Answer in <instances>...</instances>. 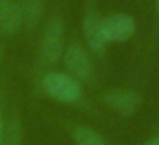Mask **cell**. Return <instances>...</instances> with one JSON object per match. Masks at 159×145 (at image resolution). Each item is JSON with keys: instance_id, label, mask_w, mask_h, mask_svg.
<instances>
[{"instance_id": "3957f363", "label": "cell", "mask_w": 159, "mask_h": 145, "mask_svg": "<svg viewBox=\"0 0 159 145\" xmlns=\"http://www.w3.org/2000/svg\"><path fill=\"white\" fill-rule=\"evenodd\" d=\"M63 55V22L58 17L46 24L41 45V60L45 65L52 67L58 63Z\"/></svg>"}, {"instance_id": "ba28073f", "label": "cell", "mask_w": 159, "mask_h": 145, "mask_svg": "<svg viewBox=\"0 0 159 145\" xmlns=\"http://www.w3.org/2000/svg\"><path fill=\"white\" fill-rule=\"evenodd\" d=\"M22 24H24V21H22L21 5H19V2L12 0L7 12L4 14V17L0 19V31L4 34H16L22 28Z\"/></svg>"}, {"instance_id": "52a82bcc", "label": "cell", "mask_w": 159, "mask_h": 145, "mask_svg": "<svg viewBox=\"0 0 159 145\" xmlns=\"http://www.w3.org/2000/svg\"><path fill=\"white\" fill-rule=\"evenodd\" d=\"M21 12H22V21L28 29H36L41 21V14L45 9V0H21Z\"/></svg>"}, {"instance_id": "30bf717a", "label": "cell", "mask_w": 159, "mask_h": 145, "mask_svg": "<svg viewBox=\"0 0 159 145\" xmlns=\"http://www.w3.org/2000/svg\"><path fill=\"white\" fill-rule=\"evenodd\" d=\"M4 145H22V126L17 114H12L11 120L5 123Z\"/></svg>"}, {"instance_id": "9c48e42d", "label": "cell", "mask_w": 159, "mask_h": 145, "mask_svg": "<svg viewBox=\"0 0 159 145\" xmlns=\"http://www.w3.org/2000/svg\"><path fill=\"white\" fill-rule=\"evenodd\" d=\"M72 138L75 145H106V140L99 131L82 125L72 128Z\"/></svg>"}, {"instance_id": "6da1fadb", "label": "cell", "mask_w": 159, "mask_h": 145, "mask_svg": "<svg viewBox=\"0 0 159 145\" xmlns=\"http://www.w3.org/2000/svg\"><path fill=\"white\" fill-rule=\"evenodd\" d=\"M43 90L50 97L65 104H72L82 97V89L72 75L63 72H48L41 80Z\"/></svg>"}, {"instance_id": "277c9868", "label": "cell", "mask_w": 159, "mask_h": 145, "mask_svg": "<svg viewBox=\"0 0 159 145\" xmlns=\"http://www.w3.org/2000/svg\"><path fill=\"white\" fill-rule=\"evenodd\" d=\"M63 63L69 68V72L79 80H89L93 75V65H91L89 55L77 43L69 46V50L63 55Z\"/></svg>"}, {"instance_id": "5b68a950", "label": "cell", "mask_w": 159, "mask_h": 145, "mask_svg": "<svg viewBox=\"0 0 159 145\" xmlns=\"http://www.w3.org/2000/svg\"><path fill=\"white\" fill-rule=\"evenodd\" d=\"M103 101L110 108H113L116 113L123 114V116H130L139 104V97L134 90L128 89H111L104 92Z\"/></svg>"}, {"instance_id": "5bb4252c", "label": "cell", "mask_w": 159, "mask_h": 145, "mask_svg": "<svg viewBox=\"0 0 159 145\" xmlns=\"http://www.w3.org/2000/svg\"><path fill=\"white\" fill-rule=\"evenodd\" d=\"M2 50H4V48H2V45H0V56H2Z\"/></svg>"}, {"instance_id": "4fadbf2b", "label": "cell", "mask_w": 159, "mask_h": 145, "mask_svg": "<svg viewBox=\"0 0 159 145\" xmlns=\"http://www.w3.org/2000/svg\"><path fill=\"white\" fill-rule=\"evenodd\" d=\"M156 11H157V14H159V0H156Z\"/></svg>"}, {"instance_id": "8fae6325", "label": "cell", "mask_w": 159, "mask_h": 145, "mask_svg": "<svg viewBox=\"0 0 159 145\" xmlns=\"http://www.w3.org/2000/svg\"><path fill=\"white\" fill-rule=\"evenodd\" d=\"M4 131H5V121L2 113H0V145H4Z\"/></svg>"}, {"instance_id": "7a4b0ae2", "label": "cell", "mask_w": 159, "mask_h": 145, "mask_svg": "<svg viewBox=\"0 0 159 145\" xmlns=\"http://www.w3.org/2000/svg\"><path fill=\"white\" fill-rule=\"evenodd\" d=\"M135 21L128 14H111L101 19V36L104 43H125L134 36Z\"/></svg>"}, {"instance_id": "8992f818", "label": "cell", "mask_w": 159, "mask_h": 145, "mask_svg": "<svg viewBox=\"0 0 159 145\" xmlns=\"http://www.w3.org/2000/svg\"><path fill=\"white\" fill-rule=\"evenodd\" d=\"M84 33H86V39L93 53L101 56L106 50V43L101 36V17H98V14L93 9H89L84 17Z\"/></svg>"}, {"instance_id": "7c38bea8", "label": "cell", "mask_w": 159, "mask_h": 145, "mask_svg": "<svg viewBox=\"0 0 159 145\" xmlns=\"http://www.w3.org/2000/svg\"><path fill=\"white\" fill-rule=\"evenodd\" d=\"M145 145H159V135H156L154 138H151L149 142H145Z\"/></svg>"}]
</instances>
